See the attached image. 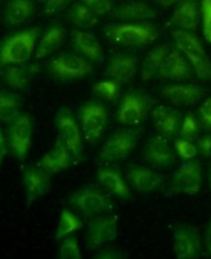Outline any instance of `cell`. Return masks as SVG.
Listing matches in <instances>:
<instances>
[{"label":"cell","mask_w":211,"mask_h":259,"mask_svg":"<svg viewBox=\"0 0 211 259\" xmlns=\"http://www.w3.org/2000/svg\"><path fill=\"white\" fill-rule=\"evenodd\" d=\"M38 29H28L16 33L0 49V66L22 65L28 61L35 49Z\"/></svg>","instance_id":"obj_1"},{"label":"cell","mask_w":211,"mask_h":259,"mask_svg":"<svg viewBox=\"0 0 211 259\" xmlns=\"http://www.w3.org/2000/svg\"><path fill=\"white\" fill-rule=\"evenodd\" d=\"M173 37L178 49L192 64L193 69L201 80H211V59L203 50L200 42L185 31H175Z\"/></svg>","instance_id":"obj_2"},{"label":"cell","mask_w":211,"mask_h":259,"mask_svg":"<svg viewBox=\"0 0 211 259\" xmlns=\"http://www.w3.org/2000/svg\"><path fill=\"white\" fill-rule=\"evenodd\" d=\"M108 34L114 42L128 47L146 46L158 37V31L152 25L133 22L112 26Z\"/></svg>","instance_id":"obj_3"},{"label":"cell","mask_w":211,"mask_h":259,"mask_svg":"<svg viewBox=\"0 0 211 259\" xmlns=\"http://www.w3.org/2000/svg\"><path fill=\"white\" fill-rule=\"evenodd\" d=\"M139 134L140 131H133V129H122L112 134L101 149V160L104 162L125 160L137 146Z\"/></svg>","instance_id":"obj_4"},{"label":"cell","mask_w":211,"mask_h":259,"mask_svg":"<svg viewBox=\"0 0 211 259\" xmlns=\"http://www.w3.org/2000/svg\"><path fill=\"white\" fill-rule=\"evenodd\" d=\"M79 114L86 139L94 142L101 138L107 126V112L104 105L90 102L81 107Z\"/></svg>","instance_id":"obj_5"},{"label":"cell","mask_w":211,"mask_h":259,"mask_svg":"<svg viewBox=\"0 0 211 259\" xmlns=\"http://www.w3.org/2000/svg\"><path fill=\"white\" fill-rule=\"evenodd\" d=\"M57 129L59 139L76 160H81L83 153V144L81 132L76 119L68 110H61L57 116Z\"/></svg>","instance_id":"obj_6"},{"label":"cell","mask_w":211,"mask_h":259,"mask_svg":"<svg viewBox=\"0 0 211 259\" xmlns=\"http://www.w3.org/2000/svg\"><path fill=\"white\" fill-rule=\"evenodd\" d=\"M202 182L201 167L198 162H186L173 174L171 190L174 194L194 195L199 192Z\"/></svg>","instance_id":"obj_7"},{"label":"cell","mask_w":211,"mask_h":259,"mask_svg":"<svg viewBox=\"0 0 211 259\" xmlns=\"http://www.w3.org/2000/svg\"><path fill=\"white\" fill-rule=\"evenodd\" d=\"M50 69L53 74L61 79H77L90 73L93 66L90 61L78 55L64 54L52 59Z\"/></svg>","instance_id":"obj_8"},{"label":"cell","mask_w":211,"mask_h":259,"mask_svg":"<svg viewBox=\"0 0 211 259\" xmlns=\"http://www.w3.org/2000/svg\"><path fill=\"white\" fill-rule=\"evenodd\" d=\"M32 142V121L28 115H19L9 129V144L13 154L23 161L29 153Z\"/></svg>","instance_id":"obj_9"},{"label":"cell","mask_w":211,"mask_h":259,"mask_svg":"<svg viewBox=\"0 0 211 259\" xmlns=\"http://www.w3.org/2000/svg\"><path fill=\"white\" fill-rule=\"evenodd\" d=\"M118 234L117 215H103L92 220L87 231L88 245L95 248L105 243L113 242Z\"/></svg>","instance_id":"obj_10"},{"label":"cell","mask_w":211,"mask_h":259,"mask_svg":"<svg viewBox=\"0 0 211 259\" xmlns=\"http://www.w3.org/2000/svg\"><path fill=\"white\" fill-rule=\"evenodd\" d=\"M201 243L196 229L187 226L179 227L174 232V254L180 259L196 258L200 255Z\"/></svg>","instance_id":"obj_11"},{"label":"cell","mask_w":211,"mask_h":259,"mask_svg":"<svg viewBox=\"0 0 211 259\" xmlns=\"http://www.w3.org/2000/svg\"><path fill=\"white\" fill-rule=\"evenodd\" d=\"M146 111L145 98L138 93H128L120 102L117 119L124 126H137L144 119Z\"/></svg>","instance_id":"obj_12"},{"label":"cell","mask_w":211,"mask_h":259,"mask_svg":"<svg viewBox=\"0 0 211 259\" xmlns=\"http://www.w3.org/2000/svg\"><path fill=\"white\" fill-rule=\"evenodd\" d=\"M144 155L149 164L154 167H170L174 164L175 156L173 150L162 136H155L147 142Z\"/></svg>","instance_id":"obj_13"},{"label":"cell","mask_w":211,"mask_h":259,"mask_svg":"<svg viewBox=\"0 0 211 259\" xmlns=\"http://www.w3.org/2000/svg\"><path fill=\"white\" fill-rule=\"evenodd\" d=\"M50 185L49 175L44 169L30 166L23 173V186L26 194V207H30L31 203L44 195Z\"/></svg>","instance_id":"obj_14"},{"label":"cell","mask_w":211,"mask_h":259,"mask_svg":"<svg viewBox=\"0 0 211 259\" xmlns=\"http://www.w3.org/2000/svg\"><path fill=\"white\" fill-rule=\"evenodd\" d=\"M202 90L196 84H170L163 88V98L178 106H189L198 102L202 97Z\"/></svg>","instance_id":"obj_15"},{"label":"cell","mask_w":211,"mask_h":259,"mask_svg":"<svg viewBox=\"0 0 211 259\" xmlns=\"http://www.w3.org/2000/svg\"><path fill=\"white\" fill-rule=\"evenodd\" d=\"M66 145L58 139L54 147L40 159L38 166L47 174L58 173L70 166L71 155Z\"/></svg>","instance_id":"obj_16"},{"label":"cell","mask_w":211,"mask_h":259,"mask_svg":"<svg viewBox=\"0 0 211 259\" xmlns=\"http://www.w3.org/2000/svg\"><path fill=\"white\" fill-rule=\"evenodd\" d=\"M127 179L131 185L139 193L153 192L163 182V177L153 169L145 166H133L128 169Z\"/></svg>","instance_id":"obj_17"},{"label":"cell","mask_w":211,"mask_h":259,"mask_svg":"<svg viewBox=\"0 0 211 259\" xmlns=\"http://www.w3.org/2000/svg\"><path fill=\"white\" fill-rule=\"evenodd\" d=\"M159 74L162 78L172 80L188 79L193 74V67L184 58L182 53L172 51L171 53L166 54L160 67Z\"/></svg>","instance_id":"obj_18"},{"label":"cell","mask_w":211,"mask_h":259,"mask_svg":"<svg viewBox=\"0 0 211 259\" xmlns=\"http://www.w3.org/2000/svg\"><path fill=\"white\" fill-rule=\"evenodd\" d=\"M137 65L138 61L136 57L119 54L110 59L105 73L111 80H115L117 82H127L134 77L137 70Z\"/></svg>","instance_id":"obj_19"},{"label":"cell","mask_w":211,"mask_h":259,"mask_svg":"<svg viewBox=\"0 0 211 259\" xmlns=\"http://www.w3.org/2000/svg\"><path fill=\"white\" fill-rule=\"evenodd\" d=\"M70 203L88 215L103 212L108 207V200L104 195L93 190H83L73 194Z\"/></svg>","instance_id":"obj_20"},{"label":"cell","mask_w":211,"mask_h":259,"mask_svg":"<svg viewBox=\"0 0 211 259\" xmlns=\"http://www.w3.org/2000/svg\"><path fill=\"white\" fill-rule=\"evenodd\" d=\"M153 124L160 136L164 138L172 137L180 125L179 113L170 107L159 106L152 113Z\"/></svg>","instance_id":"obj_21"},{"label":"cell","mask_w":211,"mask_h":259,"mask_svg":"<svg viewBox=\"0 0 211 259\" xmlns=\"http://www.w3.org/2000/svg\"><path fill=\"white\" fill-rule=\"evenodd\" d=\"M199 20V9L194 0H181L173 12L171 22L185 30H195Z\"/></svg>","instance_id":"obj_22"},{"label":"cell","mask_w":211,"mask_h":259,"mask_svg":"<svg viewBox=\"0 0 211 259\" xmlns=\"http://www.w3.org/2000/svg\"><path fill=\"white\" fill-rule=\"evenodd\" d=\"M98 180L111 194L127 199L131 197V190L126 184L124 177L117 169L102 168L98 172Z\"/></svg>","instance_id":"obj_23"},{"label":"cell","mask_w":211,"mask_h":259,"mask_svg":"<svg viewBox=\"0 0 211 259\" xmlns=\"http://www.w3.org/2000/svg\"><path fill=\"white\" fill-rule=\"evenodd\" d=\"M73 45L76 50L89 60H99L103 55V50L99 40L91 33L74 31L72 33Z\"/></svg>","instance_id":"obj_24"},{"label":"cell","mask_w":211,"mask_h":259,"mask_svg":"<svg viewBox=\"0 0 211 259\" xmlns=\"http://www.w3.org/2000/svg\"><path fill=\"white\" fill-rule=\"evenodd\" d=\"M65 37V30L60 25H53L39 39L35 53V58H44L57 51Z\"/></svg>","instance_id":"obj_25"},{"label":"cell","mask_w":211,"mask_h":259,"mask_svg":"<svg viewBox=\"0 0 211 259\" xmlns=\"http://www.w3.org/2000/svg\"><path fill=\"white\" fill-rule=\"evenodd\" d=\"M36 72V67L34 66H9L5 70L4 79L6 83L15 90H24L29 85L30 81Z\"/></svg>","instance_id":"obj_26"},{"label":"cell","mask_w":211,"mask_h":259,"mask_svg":"<svg viewBox=\"0 0 211 259\" xmlns=\"http://www.w3.org/2000/svg\"><path fill=\"white\" fill-rule=\"evenodd\" d=\"M114 16L125 21H144L147 19H153L155 12L147 4L131 3L117 7L114 10Z\"/></svg>","instance_id":"obj_27"},{"label":"cell","mask_w":211,"mask_h":259,"mask_svg":"<svg viewBox=\"0 0 211 259\" xmlns=\"http://www.w3.org/2000/svg\"><path fill=\"white\" fill-rule=\"evenodd\" d=\"M34 12L32 0H10L6 10L7 23L17 25L29 20Z\"/></svg>","instance_id":"obj_28"},{"label":"cell","mask_w":211,"mask_h":259,"mask_svg":"<svg viewBox=\"0 0 211 259\" xmlns=\"http://www.w3.org/2000/svg\"><path fill=\"white\" fill-rule=\"evenodd\" d=\"M167 54V49L164 45L156 46L148 54L147 57L144 59V63L141 66V78L142 80L148 81L151 80L153 77L159 73L160 67L164 60Z\"/></svg>","instance_id":"obj_29"},{"label":"cell","mask_w":211,"mask_h":259,"mask_svg":"<svg viewBox=\"0 0 211 259\" xmlns=\"http://www.w3.org/2000/svg\"><path fill=\"white\" fill-rule=\"evenodd\" d=\"M20 101L17 94L10 92H0V120L10 122L19 116Z\"/></svg>","instance_id":"obj_30"},{"label":"cell","mask_w":211,"mask_h":259,"mask_svg":"<svg viewBox=\"0 0 211 259\" xmlns=\"http://www.w3.org/2000/svg\"><path fill=\"white\" fill-rule=\"evenodd\" d=\"M95 13L88 8V7L82 4H76L71 9L70 12V19L71 21L81 26V28H92L94 23L97 22V18H95Z\"/></svg>","instance_id":"obj_31"},{"label":"cell","mask_w":211,"mask_h":259,"mask_svg":"<svg viewBox=\"0 0 211 259\" xmlns=\"http://www.w3.org/2000/svg\"><path fill=\"white\" fill-rule=\"evenodd\" d=\"M81 226V221L79 220V218L72 213L69 210H63V212L60 214L59 218V222H58V227H57V232H56V238H61L65 237L67 235H69L73 232L78 231Z\"/></svg>","instance_id":"obj_32"},{"label":"cell","mask_w":211,"mask_h":259,"mask_svg":"<svg viewBox=\"0 0 211 259\" xmlns=\"http://www.w3.org/2000/svg\"><path fill=\"white\" fill-rule=\"evenodd\" d=\"M93 92L99 98L104 99L106 101L116 100L119 93V82L115 80H105L94 84Z\"/></svg>","instance_id":"obj_33"},{"label":"cell","mask_w":211,"mask_h":259,"mask_svg":"<svg viewBox=\"0 0 211 259\" xmlns=\"http://www.w3.org/2000/svg\"><path fill=\"white\" fill-rule=\"evenodd\" d=\"M59 257L61 259H80L81 249L76 237H67L59 246Z\"/></svg>","instance_id":"obj_34"},{"label":"cell","mask_w":211,"mask_h":259,"mask_svg":"<svg viewBox=\"0 0 211 259\" xmlns=\"http://www.w3.org/2000/svg\"><path fill=\"white\" fill-rule=\"evenodd\" d=\"M175 150L182 160H190L196 156L197 148L192 141L186 139H178L175 141Z\"/></svg>","instance_id":"obj_35"},{"label":"cell","mask_w":211,"mask_h":259,"mask_svg":"<svg viewBox=\"0 0 211 259\" xmlns=\"http://www.w3.org/2000/svg\"><path fill=\"white\" fill-rule=\"evenodd\" d=\"M198 134H199V128L195 117H193V116L190 115L186 116L185 119L183 121L182 129H181L182 137L184 139L192 141L198 137Z\"/></svg>","instance_id":"obj_36"},{"label":"cell","mask_w":211,"mask_h":259,"mask_svg":"<svg viewBox=\"0 0 211 259\" xmlns=\"http://www.w3.org/2000/svg\"><path fill=\"white\" fill-rule=\"evenodd\" d=\"M202 28L203 34L209 43H211V0H202Z\"/></svg>","instance_id":"obj_37"},{"label":"cell","mask_w":211,"mask_h":259,"mask_svg":"<svg viewBox=\"0 0 211 259\" xmlns=\"http://www.w3.org/2000/svg\"><path fill=\"white\" fill-rule=\"evenodd\" d=\"M97 16H103L112 10V0H82Z\"/></svg>","instance_id":"obj_38"},{"label":"cell","mask_w":211,"mask_h":259,"mask_svg":"<svg viewBox=\"0 0 211 259\" xmlns=\"http://www.w3.org/2000/svg\"><path fill=\"white\" fill-rule=\"evenodd\" d=\"M202 120L208 127H211V98L207 99L199 108Z\"/></svg>","instance_id":"obj_39"},{"label":"cell","mask_w":211,"mask_h":259,"mask_svg":"<svg viewBox=\"0 0 211 259\" xmlns=\"http://www.w3.org/2000/svg\"><path fill=\"white\" fill-rule=\"evenodd\" d=\"M70 0H47L46 3H44V11L46 13H52L58 10L61 7H64L69 3Z\"/></svg>","instance_id":"obj_40"},{"label":"cell","mask_w":211,"mask_h":259,"mask_svg":"<svg viewBox=\"0 0 211 259\" xmlns=\"http://www.w3.org/2000/svg\"><path fill=\"white\" fill-rule=\"evenodd\" d=\"M198 148L203 156H211V135L198 140Z\"/></svg>","instance_id":"obj_41"},{"label":"cell","mask_w":211,"mask_h":259,"mask_svg":"<svg viewBox=\"0 0 211 259\" xmlns=\"http://www.w3.org/2000/svg\"><path fill=\"white\" fill-rule=\"evenodd\" d=\"M6 154H7L6 139H5V136L2 132V129H0V167H2V165H3V162H4Z\"/></svg>","instance_id":"obj_42"},{"label":"cell","mask_w":211,"mask_h":259,"mask_svg":"<svg viewBox=\"0 0 211 259\" xmlns=\"http://www.w3.org/2000/svg\"><path fill=\"white\" fill-rule=\"evenodd\" d=\"M205 244L207 253L211 256V220L209 221L205 232Z\"/></svg>","instance_id":"obj_43"},{"label":"cell","mask_w":211,"mask_h":259,"mask_svg":"<svg viewBox=\"0 0 211 259\" xmlns=\"http://www.w3.org/2000/svg\"><path fill=\"white\" fill-rule=\"evenodd\" d=\"M176 2H178V0H156V3H158L162 7H165V8L173 6Z\"/></svg>","instance_id":"obj_44"},{"label":"cell","mask_w":211,"mask_h":259,"mask_svg":"<svg viewBox=\"0 0 211 259\" xmlns=\"http://www.w3.org/2000/svg\"><path fill=\"white\" fill-rule=\"evenodd\" d=\"M209 187L211 189V167L209 169Z\"/></svg>","instance_id":"obj_45"},{"label":"cell","mask_w":211,"mask_h":259,"mask_svg":"<svg viewBox=\"0 0 211 259\" xmlns=\"http://www.w3.org/2000/svg\"><path fill=\"white\" fill-rule=\"evenodd\" d=\"M46 2H47V0H42V3H43V4H44V3H46Z\"/></svg>","instance_id":"obj_46"}]
</instances>
